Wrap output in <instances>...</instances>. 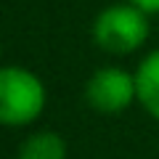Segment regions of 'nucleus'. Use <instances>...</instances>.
<instances>
[{
  "label": "nucleus",
  "mask_w": 159,
  "mask_h": 159,
  "mask_svg": "<svg viewBox=\"0 0 159 159\" xmlns=\"http://www.w3.org/2000/svg\"><path fill=\"white\" fill-rule=\"evenodd\" d=\"M148 13L125 3H109L93 16L90 21V40L93 45L106 56H133L146 45L151 34Z\"/></svg>",
  "instance_id": "obj_1"
},
{
  "label": "nucleus",
  "mask_w": 159,
  "mask_h": 159,
  "mask_svg": "<svg viewBox=\"0 0 159 159\" xmlns=\"http://www.w3.org/2000/svg\"><path fill=\"white\" fill-rule=\"evenodd\" d=\"M48 106V88L21 64H0V127H29Z\"/></svg>",
  "instance_id": "obj_2"
},
{
  "label": "nucleus",
  "mask_w": 159,
  "mask_h": 159,
  "mask_svg": "<svg viewBox=\"0 0 159 159\" xmlns=\"http://www.w3.org/2000/svg\"><path fill=\"white\" fill-rule=\"evenodd\" d=\"M85 103L98 114H122L138 101L135 72H127L125 66L106 64L98 66L82 88Z\"/></svg>",
  "instance_id": "obj_3"
},
{
  "label": "nucleus",
  "mask_w": 159,
  "mask_h": 159,
  "mask_svg": "<svg viewBox=\"0 0 159 159\" xmlns=\"http://www.w3.org/2000/svg\"><path fill=\"white\" fill-rule=\"evenodd\" d=\"M135 88L141 109L159 122V48L148 51L135 66Z\"/></svg>",
  "instance_id": "obj_4"
},
{
  "label": "nucleus",
  "mask_w": 159,
  "mask_h": 159,
  "mask_svg": "<svg viewBox=\"0 0 159 159\" xmlns=\"http://www.w3.org/2000/svg\"><path fill=\"white\" fill-rule=\"evenodd\" d=\"M66 138L56 130H34L19 143L16 159H66Z\"/></svg>",
  "instance_id": "obj_5"
},
{
  "label": "nucleus",
  "mask_w": 159,
  "mask_h": 159,
  "mask_svg": "<svg viewBox=\"0 0 159 159\" xmlns=\"http://www.w3.org/2000/svg\"><path fill=\"white\" fill-rule=\"evenodd\" d=\"M133 6H138L141 11H146L148 16H159V0H130Z\"/></svg>",
  "instance_id": "obj_6"
},
{
  "label": "nucleus",
  "mask_w": 159,
  "mask_h": 159,
  "mask_svg": "<svg viewBox=\"0 0 159 159\" xmlns=\"http://www.w3.org/2000/svg\"><path fill=\"white\" fill-rule=\"evenodd\" d=\"M0 61H3V43H0Z\"/></svg>",
  "instance_id": "obj_7"
}]
</instances>
